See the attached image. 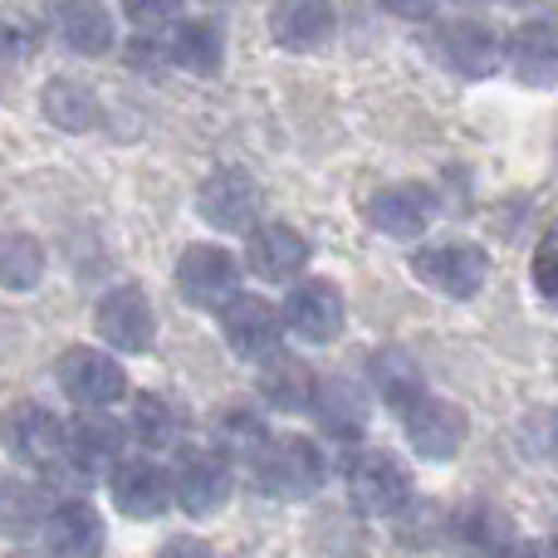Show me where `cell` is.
Listing matches in <instances>:
<instances>
[{
	"label": "cell",
	"mask_w": 558,
	"mask_h": 558,
	"mask_svg": "<svg viewBox=\"0 0 558 558\" xmlns=\"http://www.w3.org/2000/svg\"><path fill=\"white\" fill-rule=\"evenodd\" d=\"M251 475L275 500H308L324 485V451L308 436H270L255 451Z\"/></svg>",
	"instance_id": "1"
},
{
	"label": "cell",
	"mask_w": 558,
	"mask_h": 558,
	"mask_svg": "<svg viewBox=\"0 0 558 558\" xmlns=\"http://www.w3.org/2000/svg\"><path fill=\"white\" fill-rule=\"evenodd\" d=\"M412 275L422 284H432L446 299H475L490 279V255L475 241H441V245H422L412 251Z\"/></svg>",
	"instance_id": "2"
},
{
	"label": "cell",
	"mask_w": 558,
	"mask_h": 558,
	"mask_svg": "<svg viewBox=\"0 0 558 558\" xmlns=\"http://www.w3.org/2000/svg\"><path fill=\"white\" fill-rule=\"evenodd\" d=\"M0 446L29 471H54L64 465V422L39 402H15L0 416Z\"/></svg>",
	"instance_id": "3"
},
{
	"label": "cell",
	"mask_w": 558,
	"mask_h": 558,
	"mask_svg": "<svg viewBox=\"0 0 558 558\" xmlns=\"http://www.w3.org/2000/svg\"><path fill=\"white\" fill-rule=\"evenodd\" d=\"M397 416H402V432L422 461H451L465 446V436H471V416L456 402L432 397V392H416Z\"/></svg>",
	"instance_id": "4"
},
{
	"label": "cell",
	"mask_w": 558,
	"mask_h": 558,
	"mask_svg": "<svg viewBox=\"0 0 558 558\" xmlns=\"http://www.w3.org/2000/svg\"><path fill=\"white\" fill-rule=\"evenodd\" d=\"M172 500L196 520L216 514L231 500V461L221 451H206V446H182L172 465Z\"/></svg>",
	"instance_id": "5"
},
{
	"label": "cell",
	"mask_w": 558,
	"mask_h": 558,
	"mask_svg": "<svg viewBox=\"0 0 558 558\" xmlns=\"http://www.w3.org/2000/svg\"><path fill=\"white\" fill-rule=\"evenodd\" d=\"M432 54L441 59L451 74L461 78H485L500 69L505 59V45L485 20H471V15H456V20H441L432 29Z\"/></svg>",
	"instance_id": "6"
},
{
	"label": "cell",
	"mask_w": 558,
	"mask_h": 558,
	"mask_svg": "<svg viewBox=\"0 0 558 558\" xmlns=\"http://www.w3.org/2000/svg\"><path fill=\"white\" fill-rule=\"evenodd\" d=\"M177 289L192 308H211L221 314L235 294H241V265L221 245H186L177 260Z\"/></svg>",
	"instance_id": "7"
},
{
	"label": "cell",
	"mask_w": 558,
	"mask_h": 558,
	"mask_svg": "<svg viewBox=\"0 0 558 558\" xmlns=\"http://www.w3.org/2000/svg\"><path fill=\"white\" fill-rule=\"evenodd\" d=\"M348 495H353L357 514H367V520H392V514H402L407 500H412V481H407V471L387 451H363L348 465Z\"/></svg>",
	"instance_id": "8"
},
{
	"label": "cell",
	"mask_w": 558,
	"mask_h": 558,
	"mask_svg": "<svg viewBox=\"0 0 558 558\" xmlns=\"http://www.w3.org/2000/svg\"><path fill=\"white\" fill-rule=\"evenodd\" d=\"M94 328L108 348L118 353H147L157 338V314H153V299L143 294L137 284H118L98 299L94 308Z\"/></svg>",
	"instance_id": "9"
},
{
	"label": "cell",
	"mask_w": 558,
	"mask_h": 558,
	"mask_svg": "<svg viewBox=\"0 0 558 558\" xmlns=\"http://www.w3.org/2000/svg\"><path fill=\"white\" fill-rule=\"evenodd\" d=\"M54 377L74 407H113L128 392V377L118 367V357H108L104 348H84V343L59 353Z\"/></svg>",
	"instance_id": "10"
},
{
	"label": "cell",
	"mask_w": 558,
	"mask_h": 558,
	"mask_svg": "<svg viewBox=\"0 0 558 558\" xmlns=\"http://www.w3.org/2000/svg\"><path fill=\"white\" fill-rule=\"evenodd\" d=\"M260 206H265V192L241 167L211 172L202 182V192H196V211H202V221L216 226V231H251V226L260 221Z\"/></svg>",
	"instance_id": "11"
},
{
	"label": "cell",
	"mask_w": 558,
	"mask_h": 558,
	"mask_svg": "<svg viewBox=\"0 0 558 558\" xmlns=\"http://www.w3.org/2000/svg\"><path fill=\"white\" fill-rule=\"evenodd\" d=\"M284 328L289 333H299L304 343H333L338 333H343V294H338V284H328V279H299L294 289H289L284 299Z\"/></svg>",
	"instance_id": "12"
},
{
	"label": "cell",
	"mask_w": 558,
	"mask_h": 558,
	"mask_svg": "<svg viewBox=\"0 0 558 558\" xmlns=\"http://www.w3.org/2000/svg\"><path fill=\"white\" fill-rule=\"evenodd\" d=\"M118 456H123V426L104 416V407H84V416L64 426V461L84 481L113 471Z\"/></svg>",
	"instance_id": "13"
},
{
	"label": "cell",
	"mask_w": 558,
	"mask_h": 558,
	"mask_svg": "<svg viewBox=\"0 0 558 558\" xmlns=\"http://www.w3.org/2000/svg\"><path fill=\"white\" fill-rule=\"evenodd\" d=\"M436 216V192L422 182H392L367 196V221L392 241H416Z\"/></svg>",
	"instance_id": "14"
},
{
	"label": "cell",
	"mask_w": 558,
	"mask_h": 558,
	"mask_svg": "<svg viewBox=\"0 0 558 558\" xmlns=\"http://www.w3.org/2000/svg\"><path fill=\"white\" fill-rule=\"evenodd\" d=\"M108 490H113V505L128 520H157V514L172 505V475L157 461H147V456H133V461L118 456Z\"/></svg>",
	"instance_id": "15"
},
{
	"label": "cell",
	"mask_w": 558,
	"mask_h": 558,
	"mask_svg": "<svg viewBox=\"0 0 558 558\" xmlns=\"http://www.w3.org/2000/svg\"><path fill=\"white\" fill-rule=\"evenodd\" d=\"M221 333L245 363H260V357H270L279 348V338H284V318H279L265 299L235 294L231 304L221 308Z\"/></svg>",
	"instance_id": "16"
},
{
	"label": "cell",
	"mask_w": 558,
	"mask_h": 558,
	"mask_svg": "<svg viewBox=\"0 0 558 558\" xmlns=\"http://www.w3.org/2000/svg\"><path fill=\"white\" fill-rule=\"evenodd\" d=\"M514 78L530 88H554L558 84V15H534L514 25L510 45H505Z\"/></svg>",
	"instance_id": "17"
},
{
	"label": "cell",
	"mask_w": 558,
	"mask_h": 558,
	"mask_svg": "<svg viewBox=\"0 0 558 558\" xmlns=\"http://www.w3.org/2000/svg\"><path fill=\"white\" fill-rule=\"evenodd\" d=\"M245 265L265 284H289L308 265V241L284 221L251 226V245H245Z\"/></svg>",
	"instance_id": "18"
},
{
	"label": "cell",
	"mask_w": 558,
	"mask_h": 558,
	"mask_svg": "<svg viewBox=\"0 0 558 558\" xmlns=\"http://www.w3.org/2000/svg\"><path fill=\"white\" fill-rule=\"evenodd\" d=\"M308 412L318 416L333 441H357L367 432V397L353 377H314V392H308Z\"/></svg>",
	"instance_id": "19"
},
{
	"label": "cell",
	"mask_w": 558,
	"mask_h": 558,
	"mask_svg": "<svg viewBox=\"0 0 558 558\" xmlns=\"http://www.w3.org/2000/svg\"><path fill=\"white\" fill-rule=\"evenodd\" d=\"M54 29L74 54H108L118 39L113 10L104 0H59L54 5Z\"/></svg>",
	"instance_id": "20"
},
{
	"label": "cell",
	"mask_w": 558,
	"mask_h": 558,
	"mask_svg": "<svg viewBox=\"0 0 558 558\" xmlns=\"http://www.w3.org/2000/svg\"><path fill=\"white\" fill-rule=\"evenodd\" d=\"M270 35H275V45L294 49V54L318 49L333 35V5H328V0H275Z\"/></svg>",
	"instance_id": "21"
},
{
	"label": "cell",
	"mask_w": 558,
	"mask_h": 558,
	"mask_svg": "<svg viewBox=\"0 0 558 558\" xmlns=\"http://www.w3.org/2000/svg\"><path fill=\"white\" fill-rule=\"evenodd\" d=\"M167 59H172L177 69H186V74H221L226 64V35L216 20L196 15V20H182V25L172 29V39H167Z\"/></svg>",
	"instance_id": "22"
},
{
	"label": "cell",
	"mask_w": 558,
	"mask_h": 558,
	"mask_svg": "<svg viewBox=\"0 0 558 558\" xmlns=\"http://www.w3.org/2000/svg\"><path fill=\"white\" fill-rule=\"evenodd\" d=\"M45 544L54 554H94L104 549V520H98V510L88 500H59L49 505L45 514Z\"/></svg>",
	"instance_id": "23"
},
{
	"label": "cell",
	"mask_w": 558,
	"mask_h": 558,
	"mask_svg": "<svg viewBox=\"0 0 558 558\" xmlns=\"http://www.w3.org/2000/svg\"><path fill=\"white\" fill-rule=\"evenodd\" d=\"M39 108H45V118L54 128H64V133H88V128L104 118L94 88L78 84V78H49L45 94H39Z\"/></svg>",
	"instance_id": "24"
},
{
	"label": "cell",
	"mask_w": 558,
	"mask_h": 558,
	"mask_svg": "<svg viewBox=\"0 0 558 558\" xmlns=\"http://www.w3.org/2000/svg\"><path fill=\"white\" fill-rule=\"evenodd\" d=\"M308 392H314V373L299 357H284L275 348L270 357H260V397L279 412H299L308 407Z\"/></svg>",
	"instance_id": "25"
},
{
	"label": "cell",
	"mask_w": 558,
	"mask_h": 558,
	"mask_svg": "<svg viewBox=\"0 0 558 558\" xmlns=\"http://www.w3.org/2000/svg\"><path fill=\"white\" fill-rule=\"evenodd\" d=\"M49 514V500L39 485L29 481H0V534L5 539H25L45 524Z\"/></svg>",
	"instance_id": "26"
},
{
	"label": "cell",
	"mask_w": 558,
	"mask_h": 558,
	"mask_svg": "<svg viewBox=\"0 0 558 558\" xmlns=\"http://www.w3.org/2000/svg\"><path fill=\"white\" fill-rule=\"evenodd\" d=\"M367 373H373L377 397H383L392 412H402V407L412 402L416 392H426V387H422V373H416V363L402 353V348H383V353H373Z\"/></svg>",
	"instance_id": "27"
},
{
	"label": "cell",
	"mask_w": 558,
	"mask_h": 558,
	"mask_svg": "<svg viewBox=\"0 0 558 558\" xmlns=\"http://www.w3.org/2000/svg\"><path fill=\"white\" fill-rule=\"evenodd\" d=\"M39 275H45V251H39L35 235L29 231H0V289L25 294V289L39 284Z\"/></svg>",
	"instance_id": "28"
},
{
	"label": "cell",
	"mask_w": 558,
	"mask_h": 558,
	"mask_svg": "<svg viewBox=\"0 0 558 558\" xmlns=\"http://www.w3.org/2000/svg\"><path fill=\"white\" fill-rule=\"evenodd\" d=\"M133 436L143 446H153V451H162V446H172L182 436V416H177V407L167 397L143 392L133 402Z\"/></svg>",
	"instance_id": "29"
},
{
	"label": "cell",
	"mask_w": 558,
	"mask_h": 558,
	"mask_svg": "<svg viewBox=\"0 0 558 558\" xmlns=\"http://www.w3.org/2000/svg\"><path fill=\"white\" fill-rule=\"evenodd\" d=\"M216 436H221V456H241L245 465L255 461V451H260L265 441H270V432H265V422L255 412H245V407H231V412L216 422Z\"/></svg>",
	"instance_id": "30"
},
{
	"label": "cell",
	"mask_w": 558,
	"mask_h": 558,
	"mask_svg": "<svg viewBox=\"0 0 558 558\" xmlns=\"http://www.w3.org/2000/svg\"><path fill=\"white\" fill-rule=\"evenodd\" d=\"M461 534L475 544V549H514L510 520H505L500 510H490V505H475V510L461 520Z\"/></svg>",
	"instance_id": "31"
},
{
	"label": "cell",
	"mask_w": 558,
	"mask_h": 558,
	"mask_svg": "<svg viewBox=\"0 0 558 558\" xmlns=\"http://www.w3.org/2000/svg\"><path fill=\"white\" fill-rule=\"evenodd\" d=\"M530 279H534V289H539V294L549 299V304H558V221L539 235V245H534Z\"/></svg>",
	"instance_id": "32"
},
{
	"label": "cell",
	"mask_w": 558,
	"mask_h": 558,
	"mask_svg": "<svg viewBox=\"0 0 558 558\" xmlns=\"http://www.w3.org/2000/svg\"><path fill=\"white\" fill-rule=\"evenodd\" d=\"M182 10V0H123V15L133 20L137 29H153V25H167V20Z\"/></svg>",
	"instance_id": "33"
},
{
	"label": "cell",
	"mask_w": 558,
	"mask_h": 558,
	"mask_svg": "<svg viewBox=\"0 0 558 558\" xmlns=\"http://www.w3.org/2000/svg\"><path fill=\"white\" fill-rule=\"evenodd\" d=\"M377 5H383L387 15H397V20H426L441 0H377Z\"/></svg>",
	"instance_id": "34"
},
{
	"label": "cell",
	"mask_w": 558,
	"mask_h": 558,
	"mask_svg": "<svg viewBox=\"0 0 558 558\" xmlns=\"http://www.w3.org/2000/svg\"><path fill=\"white\" fill-rule=\"evenodd\" d=\"M549 549H554V554H558V524H554V539H549Z\"/></svg>",
	"instance_id": "35"
},
{
	"label": "cell",
	"mask_w": 558,
	"mask_h": 558,
	"mask_svg": "<svg viewBox=\"0 0 558 558\" xmlns=\"http://www.w3.org/2000/svg\"><path fill=\"white\" fill-rule=\"evenodd\" d=\"M471 5H485V0H471Z\"/></svg>",
	"instance_id": "36"
},
{
	"label": "cell",
	"mask_w": 558,
	"mask_h": 558,
	"mask_svg": "<svg viewBox=\"0 0 558 558\" xmlns=\"http://www.w3.org/2000/svg\"><path fill=\"white\" fill-rule=\"evenodd\" d=\"M0 39H5V25H0Z\"/></svg>",
	"instance_id": "37"
}]
</instances>
